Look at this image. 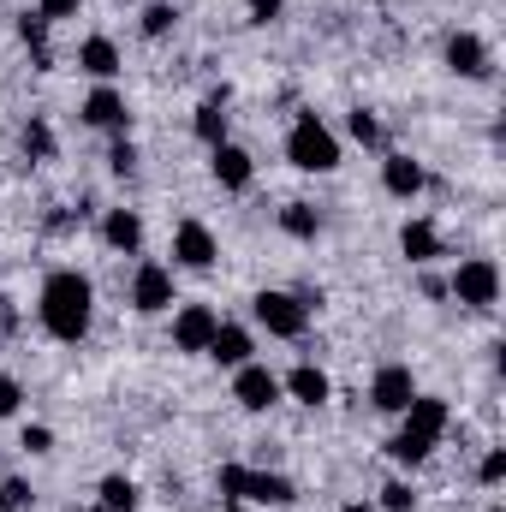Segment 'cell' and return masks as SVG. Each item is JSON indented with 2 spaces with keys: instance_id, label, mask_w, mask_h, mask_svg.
I'll return each mask as SVG.
<instances>
[{
  "instance_id": "cell-1",
  "label": "cell",
  "mask_w": 506,
  "mask_h": 512,
  "mask_svg": "<svg viewBox=\"0 0 506 512\" xmlns=\"http://www.w3.org/2000/svg\"><path fill=\"white\" fill-rule=\"evenodd\" d=\"M36 316H42V328H48L60 346H78V340L90 334V322H96V286H90L78 268H54V274L42 280Z\"/></svg>"
},
{
  "instance_id": "cell-2",
  "label": "cell",
  "mask_w": 506,
  "mask_h": 512,
  "mask_svg": "<svg viewBox=\"0 0 506 512\" xmlns=\"http://www.w3.org/2000/svg\"><path fill=\"white\" fill-rule=\"evenodd\" d=\"M286 161L298 173H334L340 167V137L322 126V114H298L286 131Z\"/></svg>"
},
{
  "instance_id": "cell-3",
  "label": "cell",
  "mask_w": 506,
  "mask_h": 512,
  "mask_svg": "<svg viewBox=\"0 0 506 512\" xmlns=\"http://www.w3.org/2000/svg\"><path fill=\"white\" fill-rule=\"evenodd\" d=\"M447 292H453L465 310H489V304H501V262H495V256H465V262L453 268Z\"/></svg>"
},
{
  "instance_id": "cell-4",
  "label": "cell",
  "mask_w": 506,
  "mask_h": 512,
  "mask_svg": "<svg viewBox=\"0 0 506 512\" xmlns=\"http://www.w3.org/2000/svg\"><path fill=\"white\" fill-rule=\"evenodd\" d=\"M251 316L274 334V340H298L304 328H310V298H298V292H256L251 298Z\"/></svg>"
},
{
  "instance_id": "cell-5",
  "label": "cell",
  "mask_w": 506,
  "mask_h": 512,
  "mask_svg": "<svg viewBox=\"0 0 506 512\" xmlns=\"http://www.w3.org/2000/svg\"><path fill=\"white\" fill-rule=\"evenodd\" d=\"M173 304H179L173 298V268L167 262H137V274H131V310L137 316H161Z\"/></svg>"
},
{
  "instance_id": "cell-6",
  "label": "cell",
  "mask_w": 506,
  "mask_h": 512,
  "mask_svg": "<svg viewBox=\"0 0 506 512\" xmlns=\"http://www.w3.org/2000/svg\"><path fill=\"white\" fill-rule=\"evenodd\" d=\"M215 328H221L215 304H179V310H173V352L203 358V352H209V340H215Z\"/></svg>"
},
{
  "instance_id": "cell-7",
  "label": "cell",
  "mask_w": 506,
  "mask_h": 512,
  "mask_svg": "<svg viewBox=\"0 0 506 512\" xmlns=\"http://www.w3.org/2000/svg\"><path fill=\"white\" fill-rule=\"evenodd\" d=\"M233 399H239L245 411H274V405H280V376L251 358V364L233 370Z\"/></svg>"
},
{
  "instance_id": "cell-8",
  "label": "cell",
  "mask_w": 506,
  "mask_h": 512,
  "mask_svg": "<svg viewBox=\"0 0 506 512\" xmlns=\"http://www.w3.org/2000/svg\"><path fill=\"white\" fill-rule=\"evenodd\" d=\"M447 66H453L459 78L483 84V78L495 72V54H489V42H483L477 30H453V36H447Z\"/></svg>"
},
{
  "instance_id": "cell-9",
  "label": "cell",
  "mask_w": 506,
  "mask_h": 512,
  "mask_svg": "<svg viewBox=\"0 0 506 512\" xmlns=\"http://www.w3.org/2000/svg\"><path fill=\"white\" fill-rule=\"evenodd\" d=\"M78 120H84V126H96V131H114V137H126V126H131V108H126V96H120L114 84H96V90L84 96Z\"/></svg>"
},
{
  "instance_id": "cell-10",
  "label": "cell",
  "mask_w": 506,
  "mask_h": 512,
  "mask_svg": "<svg viewBox=\"0 0 506 512\" xmlns=\"http://www.w3.org/2000/svg\"><path fill=\"white\" fill-rule=\"evenodd\" d=\"M411 393H417L411 364H381L376 376H370V405H376V411H387V417H399V411L411 405Z\"/></svg>"
},
{
  "instance_id": "cell-11",
  "label": "cell",
  "mask_w": 506,
  "mask_h": 512,
  "mask_svg": "<svg viewBox=\"0 0 506 512\" xmlns=\"http://www.w3.org/2000/svg\"><path fill=\"white\" fill-rule=\"evenodd\" d=\"M215 256H221V245H215V233L203 221H179L173 227V262L179 268H215Z\"/></svg>"
},
{
  "instance_id": "cell-12",
  "label": "cell",
  "mask_w": 506,
  "mask_h": 512,
  "mask_svg": "<svg viewBox=\"0 0 506 512\" xmlns=\"http://www.w3.org/2000/svg\"><path fill=\"white\" fill-rule=\"evenodd\" d=\"M399 417H405V429H411V435H423V441H441V435H447V423H453V411H447V399H441V393H411V405H405Z\"/></svg>"
},
{
  "instance_id": "cell-13",
  "label": "cell",
  "mask_w": 506,
  "mask_h": 512,
  "mask_svg": "<svg viewBox=\"0 0 506 512\" xmlns=\"http://www.w3.org/2000/svg\"><path fill=\"white\" fill-rule=\"evenodd\" d=\"M209 173H215V185L245 191L256 179V161H251V149H239V143H215V149H209Z\"/></svg>"
},
{
  "instance_id": "cell-14",
  "label": "cell",
  "mask_w": 506,
  "mask_h": 512,
  "mask_svg": "<svg viewBox=\"0 0 506 512\" xmlns=\"http://www.w3.org/2000/svg\"><path fill=\"white\" fill-rule=\"evenodd\" d=\"M381 185H387V197H399V203H411L423 185H429V173H423V161H411V155H381Z\"/></svg>"
},
{
  "instance_id": "cell-15",
  "label": "cell",
  "mask_w": 506,
  "mask_h": 512,
  "mask_svg": "<svg viewBox=\"0 0 506 512\" xmlns=\"http://www.w3.org/2000/svg\"><path fill=\"white\" fill-rule=\"evenodd\" d=\"M78 72H90L96 84H114V78H120V48H114V36H84V42H78Z\"/></svg>"
},
{
  "instance_id": "cell-16",
  "label": "cell",
  "mask_w": 506,
  "mask_h": 512,
  "mask_svg": "<svg viewBox=\"0 0 506 512\" xmlns=\"http://www.w3.org/2000/svg\"><path fill=\"white\" fill-rule=\"evenodd\" d=\"M399 251H405L411 268H429L447 245H441V227H435V221H405V227H399Z\"/></svg>"
},
{
  "instance_id": "cell-17",
  "label": "cell",
  "mask_w": 506,
  "mask_h": 512,
  "mask_svg": "<svg viewBox=\"0 0 506 512\" xmlns=\"http://www.w3.org/2000/svg\"><path fill=\"white\" fill-rule=\"evenodd\" d=\"M251 352H256V340H251V334H245V328H233V322H221L203 358H215L221 370H239V364H251Z\"/></svg>"
},
{
  "instance_id": "cell-18",
  "label": "cell",
  "mask_w": 506,
  "mask_h": 512,
  "mask_svg": "<svg viewBox=\"0 0 506 512\" xmlns=\"http://www.w3.org/2000/svg\"><path fill=\"white\" fill-rule=\"evenodd\" d=\"M280 393H292L298 405H328V393H334V382H328V370H316V364H298L292 376H280Z\"/></svg>"
},
{
  "instance_id": "cell-19",
  "label": "cell",
  "mask_w": 506,
  "mask_h": 512,
  "mask_svg": "<svg viewBox=\"0 0 506 512\" xmlns=\"http://www.w3.org/2000/svg\"><path fill=\"white\" fill-rule=\"evenodd\" d=\"M245 501H256V507H292L298 489H292L280 471H251V477H245Z\"/></svg>"
},
{
  "instance_id": "cell-20",
  "label": "cell",
  "mask_w": 506,
  "mask_h": 512,
  "mask_svg": "<svg viewBox=\"0 0 506 512\" xmlns=\"http://www.w3.org/2000/svg\"><path fill=\"white\" fill-rule=\"evenodd\" d=\"M102 239H108V251H137L143 245V215L137 209H108L102 215Z\"/></svg>"
},
{
  "instance_id": "cell-21",
  "label": "cell",
  "mask_w": 506,
  "mask_h": 512,
  "mask_svg": "<svg viewBox=\"0 0 506 512\" xmlns=\"http://www.w3.org/2000/svg\"><path fill=\"white\" fill-rule=\"evenodd\" d=\"M18 42L36 54V72L54 66V54H48V18H42V12H24V18H18Z\"/></svg>"
},
{
  "instance_id": "cell-22",
  "label": "cell",
  "mask_w": 506,
  "mask_h": 512,
  "mask_svg": "<svg viewBox=\"0 0 506 512\" xmlns=\"http://www.w3.org/2000/svg\"><path fill=\"white\" fill-rule=\"evenodd\" d=\"M96 495H102V512H137V501H143V495H137V483L120 477V471H114V477H102V489H96Z\"/></svg>"
},
{
  "instance_id": "cell-23",
  "label": "cell",
  "mask_w": 506,
  "mask_h": 512,
  "mask_svg": "<svg viewBox=\"0 0 506 512\" xmlns=\"http://www.w3.org/2000/svg\"><path fill=\"white\" fill-rule=\"evenodd\" d=\"M280 227H286L292 239H304V245H310V239L322 233V215H316L310 203H286V209H280Z\"/></svg>"
},
{
  "instance_id": "cell-24",
  "label": "cell",
  "mask_w": 506,
  "mask_h": 512,
  "mask_svg": "<svg viewBox=\"0 0 506 512\" xmlns=\"http://www.w3.org/2000/svg\"><path fill=\"white\" fill-rule=\"evenodd\" d=\"M191 131H197L209 149H215V143H227V108H221V102H203V108L191 114Z\"/></svg>"
},
{
  "instance_id": "cell-25",
  "label": "cell",
  "mask_w": 506,
  "mask_h": 512,
  "mask_svg": "<svg viewBox=\"0 0 506 512\" xmlns=\"http://www.w3.org/2000/svg\"><path fill=\"white\" fill-rule=\"evenodd\" d=\"M387 453H393L399 465H411V471H417V465H423V459L435 453V441H423V435H411V429H399V435L387 441Z\"/></svg>"
},
{
  "instance_id": "cell-26",
  "label": "cell",
  "mask_w": 506,
  "mask_h": 512,
  "mask_svg": "<svg viewBox=\"0 0 506 512\" xmlns=\"http://www.w3.org/2000/svg\"><path fill=\"white\" fill-rule=\"evenodd\" d=\"M24 155L30 161H54V126L42 114H30V126H24Z\"/></svg>"
},
{
  "instance_id": "cell-27",
  "label": "cell",
  "mask_w": 506,
  "mask_h": 512,
  "mask_svg": "<svg viewBox=\"0 0 506 512\" xmlns=\"http://www.w3.org/2000/svg\"><path fill=\"white\" fill-rule=\"evenodd\" d=\"M173 24H179V6H173V0H155V6H143V36H149V42H161Z\"/></svg>"
},
{
  "instance_id": "cell-28",
  "label": "cell",
  "mask_w": 506,
  "mask_h": 512,
  "mask_svg": "<svg viewBox=\"0 0 506 512\" xmlns=\"http://www.w3.org/2000/svg\"><path fill=\"white\" fill-rule=\"evenodd\" d=\"M18 447H24V453H30V459H48V453H54V429H48V423H30V429H24V441H18Z\"/></svg>"
},
{
  "instance_id": "cell-29",
  "label": "cell",
  "mask_w": 506,
  "mask_h": 512,
  "mask_svg": "<svg viewBox=\"0 0 506 512\" xmlns=\"http://www.w3.org/2000/svg\"><path fill=\"white\" fill-rule=\"evenodd\" d=\"M381 512H417V489L411 483H387L381 489Z\"/></svg>"
},
{
  "instance_id": "cell-30",
  "label": "cell",
  "mask_w": 506,
  "mask_h": 512,
  "mask_svg": "<svg viewBox=\"0 0 506 512\" xmlns=\"http://www.w3.org/2000/svg\"><path fill=\"white\" fill-rule=\"evenodd\" d=\"M477 477H483L489 489H501V483H506V447H489V453H483V465H477Z\"/></svg>"
},
{
  "instance_id": "cell-31",
  "label": "cell",
  "mask_w": 506,
  "mask_h": 512,
  "mask_svg": "<svg viewBox=\"0 0 506 512\" xmlns=\"http://www.w3.org/2000/svg\"><path fill=\"white\" fill-rule=\"evenodd\" d=\"M30 501H36V495H30V483H18V477H12V483H0V512H24Z\"/></svg>"
},
{
  "instance_id": "cell-32",
  "label": "cell",
  "mask_w": 506,
  "mask_h": 512,
  "mask_svg": "<svg viewBox=\"0 0 506 512\" xmlns=\"http://www.w3.org/2000/svg\"><path fill=\"white\" fill-rule=\"evenodd\" d=\"M245 477H251L245 465H221V495L227 501H245Z\"/></svg>"
},
{
  "instance_id": "cell-33",
  "label": "cell",
  "mask_w": 506,
  "mask_h": 512,
  "mask_svg": "<svg viewBox=\"0 0 506 512\" xmlns=\"http://www.w3.org/2000/svg\"><path fill=\"white\" fill-rule=\"evenodd\" d=\"M346 131H352L358 143H381V126H376V114H364V108H358V114L346 120Z\"/></svg>"
},
{
  "instance_id": "cell-34",
  "label": "cell",
  "mask_w": 506,
  "mask_h": 512,
  "mask_svg": "<svg viewBox=\"0 0 506 512\" xmlns=\"http://www.w3.org/2000/svg\"><path fill=\"white\" fill-rule=\"evenodd\" d=\"M18 405H24V387H18L12 376H6V370H0V417H12Z\"/></svg>"
},
{
  "instance_id": "cell-35",
  "label": "cell",
  "mask_w": 506,
  "mask_h": 512,
  "mask_svg": "<svg viewBox=\"0 0 506 512\" xmlns=\"http://www.w3.org/2000/svg\"><path fill=\"white\" fill-rule=\"evenodd\" d=\"M78 6H84V0H36V12H42L48 24H54V18H78Z\"/></svg>"
},
{
  "instance_id": "cell-36",
  "label": "cell",
  "mask_w": 506,
  "mask_h": 512,
  "mask_svg": "<svg viewBox=\"0 0 506 512\" xmlns=\"http://www.w3.org/2000/svg\"><path fill=\"white\" fill-rule=\"evenodd\" d=\"M108 167H114V173H131V167H137V149H131V137H120V143H114Z\"/></svg>"
},
{
  "instance_id": "cell-37",
  "label": "cell",
  "mask_w": 506,
  "mask_h": 512,
  "mask_svg": "<svg viewBox=\"0 0 506 512\" xmlns=\"http://www.w3.org/2000/svg\"><path fill=\"white\" fill-rule=\"evenodd\" d=\"M245 6H251V24H274L286 0H245Z\"/></svg>"
},
{
  "instance_id": "cell-38",
  "label": "cell",
  "mask_w": 506,
  "mask_h": 512,
  "mask_svg": "<svg viewBox=\"0 0 506 512\" xmlns=\"http://www.w3.org/2000/svg\"><path fill=\"white\" fill-rule=\"evenodd\" d=\"M12 328H18V316H12V304L0 298V334H12Z\"/></svg>"
},
{
  "instance_id": "cell-39",
  "label": "cell",
  "mask_w": 506,
  "mask_h": 512,
  "mask_svg": "<svg viewBox=\"0 0 506 512\" xmlns=\"http://www.w3.org/2000/svg\"><path fill=\"white\" fill-rule=\"evenodd\" d=\"M340 512H376V507L370 501H352V507H340Z\"/></svg>"
},
{
  "instance_id": "cell-40",
  "label": "cell",
  "mask_w": 506,
  "mask_h": 512,
  "mask_svg": "<svg viewBox=\"0 0 506 512\" xmlns=\"http://www.w3.org/2000/svg\"><path fill=\"white\" fill-rule=\"evenodd\" d=\"M489 512H506V507H489Z\"/></svg>"
}]
</instances>
